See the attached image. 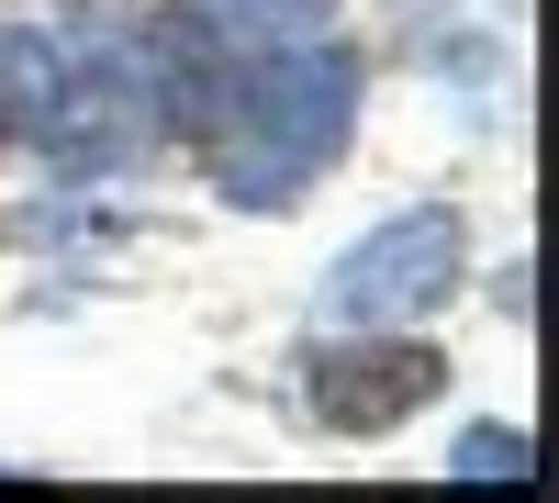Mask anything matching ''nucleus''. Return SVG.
<instances>
[{
  "instance_id": "nucleus-1",
  "label": "nucleus",
  "mask_w": 559,
  "mask_h": 503,
  "mask_svg": "<svg viewBox=\"0 0 559 503\" xmlns=\"http://www.w3.org/2000/svg\"><path fill=\"white\" fill-rule=\"evenodd\" d=\"M224 191L280 213L302 202V179H324L358 134V57L324 34H292L269 45L258 68H236V101H224Z\"/></svg>"
},
{
  "instance_id": "nucleus-3",
  "label": "nucleus",
  "mask_w": 559,
  "mask_h": 503,
  "mask_svg": "<svg viewBox=\"0 0 559 503\" xmlns=\"http://www.w3.org/2000/svg\"><path fill=\"white\" fill-rule=\"evenodd\" d=\"M448 392V358L414 336V325H347L336 347L302 358V403L324 436H392L414 403Z\"/></svg>"
},
{
  "instance_id": "nucleus-4",
  "label": "nucleus",
  "mask_w": 559,
  "mask_h": 503,
  "mask_svg": "<svg viewBox=\"0 0 559 503\" xmlns=\"http://www.w3.org/2000/svg\"><path fill=\"white\" fill-rule=\"evenodd\" d=\"M79 68H90V45L45 34V23H12L0 34V134L57 146V123L79 112Z\"/></svg>"
},
{
  "instance_id": "nucleus-6",
  "label": "nucleus",
  "mask_w": 559,
  "mask_h": 503,
  "mask_svg": "<svg viewBox=\"0 0 559 503\" xmlns=\"http://www.w3.org/2000/svg\"><path fill=\"white\" fill-rule=\"evenodd\" d=\"M224 12H236V23H269V34H313L336 0H224Z\"/></svg>"
},
{
  "instance_id": "nucleus-5",
  "label": "nucleus",
  "mask_w": 559,
  "mask_h": 503,
  "mask_svg": "<svg viewBox=\"0 0 559 503\" xmlns=\"http://www.w3.org/2000/svg\"><path fill=\"white\" fill-rule=\"evenodd\" d=\"M448 470H459V481H526V426H471Z\"/></svg>"
},
{
  "instance_id": "nucleus-2",
  "label": "nucleus",
  "mask_w": 559,
  "mask_h": 503,
  "mask_svg": "<svg viewBox=\"0 0 559 503\" xmlns=\"http://www.w3.org/2000/svg\"><path fill=\"white\" fill-rule=\"evenodd\" d=\"M459 268H471V236H459L448 202L392 213L381 236H358L336 268H324V313H336V325H426V313L459 291Z\"/></svg>"
}]
</instances>
